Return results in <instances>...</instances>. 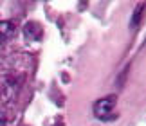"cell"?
I'll use <instances>...</instances> for the list:
<instances>
[{
    "mask_svg": "<svg viewBox=\"0 0 146 126\" xmlns=\"http://www.w3.org/2000/svg\"><path fill=\"white\" fill-rule=\"evenodd\" d=\"M18 94V83L13 78H5L0 83V105H9Z\"/></svg>",
    "mask_w": 146,
    "mask_h": 126,
    "instance_id": "cell-1",
    "label": "cell"
},
{
    "mask_svg": "<svg viewBox=\"0 0 146 126\" xmlns=\"http://www.w3.org/2000/svg\"><path fill=\"white\" fill-rule=\"evenodd\" d=\"M114 106H115V95L103 97V99H99L96 105H94V113H96V117H99V119H108L112 110H114Z\"/></svg>",
    "mask_w": 146,
    "mask_h": 126,
    "instance_id": "cell-2",
    "label": "cell"
},
{
    "mask_svg": "<svg viewBox=\"0 0 146 126\" xmlns=\"http://www.w3.org/2000/svg\"><path fill=\"white\" fill-rule=\"evenodd\" d=\"M43 36V27L38 22H27L24 25V38L27 42H38Z\"/></svg>",
    "mask_w": 146,
    "mask_h": 126,
    "instance_id": "cell-3",
    "label": "cell"
},
{
    "mask_svg": "<svg viewBox=\"0 0 146 126\" xmlns=\"http://www.w3.org/2000/svg\"><path fill=\"white\" fill-rule=\"evenodd\" d=\"M16 34V24L13 20H0V45Z\"/></svg>",
    "mask_w": 146,
    "mask_h": 126,
    "instance_id": "cell-4",
    "label": "cell"
},
{
    "mask_svg": "<svg viewBox=\"0 0 146 126\" xmlns=\"http://www.w3.org/2000/svg\"><path fill=\"white\" fill-rule=\"evenodd\" d=\"M5 123H7V119H5V115L0 112V126H5Z\"/></svg>",
    "mask_w": 146,
    "mask_h": 126,
    "instance_id": "cell-5",
    "label": "cell"
}]
</instances>
